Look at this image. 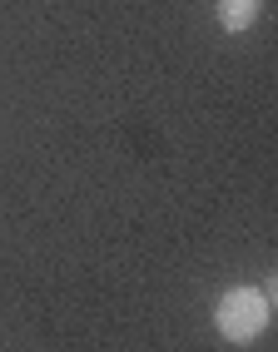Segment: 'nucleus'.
<instances>
[{
	"instance_id": "f257e3e1",
	"label": "nucleus",
	"mask_w": 278,
	"mask_h": 352,
	"mask_svg": "<svg viewBox=\"0 0 278 352\" xmlns=\"http://www.w3.org/2000/svg\"><path fill=\"white\" fill-rule=\"evenodd\" d=\"M214 327L228 342H253L268 327V293L264 288H224L214 302Z\"/></svg>"
},
{
	"instance_id": "f03ea898",
	"label": "nucleus",
	"mask_w": 278,
	"mask_h": 352,
	"mask_svg": "<svg viewBox=\"0 0 278 352\" xmlns=\"http://www.w3.org/2000/svg\"><path fill=\"white\" fill-rule=\"evenodd\" d=\"M214 15L228 35H244L253 20L264 15V0H214Z\"/></svg>"
}]
</instances>
